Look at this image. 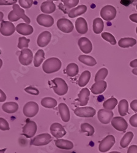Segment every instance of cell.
<instances>
[{
    "label": "cell",
    "instance_id": "obj_1",
    "mask_svg": "<svg viewBox=\"0 0 137 153\" xmlns=\"http://www.w3.org/2000/svg\"><path fill=\"white\" fill-rule=\"evenodd\" d=\"M7 19L10 22H17L21 19L26 23L30 24L31 23L30 19L24 13V10L17 4L12 6V10L8 14Z\"/></svg>",
    "mask_w": 137,
    "mask_h": 153
},
{
    "label": "cell",
    "instance_id": "obj_2",
    "mask_svg": "<svg viewBox=\"0 0 137 153\" xmlns=\"http://www.w3.org/2000/svg\"><path fill=\"white\" fill-rule=\"evenodd\" d=\"M61 60L56 57L48 58L42 65V69L46 74H52L58 72L61 68Z\"/></svg>",
    "mask_w": 137,
    "mask_h": 153
},
{
    "label": "cell",
    "instance_id": "obj_3",
    "mask_svg": "<svg viewBox=\"0 0 137 153\" xmlns=\"http://www.w3.org/2000/svg\"><path fill=\"white\" fill-rule=\"evenodd\" d=\"M53 90L58 96L65 95L69 90V87L64 80L61 78H55L51 81Z\"/></svg>",
    "mask_w": 137,
    "mask_h": 153
},
{
    "label": "cell",
    "instance_id": "obj_4",
    "mask_svg": "<svg viewBox=\"0 0 137 153\" xmlns=\"http://www.w3.org/2000/svg\"><path fill=\"white\" fill-rule=\"evenodd\" d=\"M39 110L38 104L36 102L30 101L24 105L23 113L24 115L28 118H33L37 115Z\"/></svg>",
    "mask_w": 137,
    "mask_h": 153
},
{
    "label": "cell",
    "instance_id": "obj_5",
    "mask_svg": "<svg viewBox=\"0 0 137 153\" xmlns=\"http://www.w3.org/2000/svg\"><path fill=\"white\" fill-rule=\"evenodd\" d=\"M52 140V136L49 134H41L35 137L31 141V145L36 146H45L50 143Z\"/></svg>",
    "mask_w": 137,
    "mask_h": 153
},
{
    "label": "cell",
    "instance_id": "obj_6",
    "mask_svg": "<svg viewBox=\"0 0 137 153\" xmlns=\"http://www.w3.org/2000/svg\"><path fill=\"white\" fill-rule=\"evenodd\" d=\"M116 143L115 137L112 135L105 137L99 143L98 150L101 152H106L110 150Z\"/></svg>",
    "mask_w": 137,
    "mask_h": 153
},
{
    "label": "cell",
    "instance_id": "obj_7",
    "mask_svg": "<svg viewBox=\"0 0 137 153\" xmlns=\"http://www.w3.org/2000/svg\"><path fill=\"white\" fill-rule=\"evenodd\" d=\"M117 14L116 8L111 5H106L104 6L101 10V16L105 21H111L113 20Z\"/></svg>",
    "mask_w": 137,
    "mask_h": 153
},
{
    "label": "cell",
    "instance_id": "obj_8",
    "mask_svg": "<svg viewBox=\"0 0 137 153\" xmlns=\"http://www.w3.org/2000/svg\"><path fill=\"white\" fill-rule=\"evenodd\" d=\"M33 59V53L32 51L28 48H24L21 50L19 56V61L23 66H28L31 65Z\"/></svg>",
    "mask_w": 137,
    "mask_h": 153
},
{
    "label": "cell",
    "instance_id": "obj_9",
    "mask_svg": "<svg viewBox=\"0 0 137 153\" xmlns=\"http://www.w3.org/2000/svg\"><path fill=\"white\" fill-rule=\"evenodd\" d=\"M74 113L81 118H92L96 114V110L91 107H83L77 108L74 110Z\"/></svg>",
    "mask_w": 137,
    "mask_h": 153
},
{
    "label": "cell",
    "instance_id": "obj_10",
    "mask_svg": "<svg viewBox=\"0 0 137 153\" xmlns=\"http://www.w3.org/2000/svg\"><path fill=\"white\" fill-rule=\"evenodd\" d=\"M58 28L64 33H70L73 31L74 27L72 22L67 19H60L57 21Z\"/></svg>",
    "mask_w": 137,
    "mask_h": 153
},
{
    "label": "cell",
    "instance_id": "obj_11",
    "mask_svg": "<svg viewBox=\"0 0 137 153\" xmlns=\"http://www.w3.org/2000/svg\"><path fill=\"white\" fill-rule=\"evenodd\" d=\"M114 113L112 110L107 109H100L97 113V118L98 121L104 124H107L113 118Z\"/></svg>",
    "mask_w": 137,
    "mask_h": 153
},
{
    "label": "cell",
    "instance_id": "obj_12",
    "mask_svg": "<svg viewBox=\"0 0 137 153\" xmlns=\"http://www.w3.org/2000/svg\"><path fill=\"white\" fill-rule=\"evenodd\" d=\"M111 126L114 128L119 131V132H124L126 131L128 127V124L125 119H124L121 117H116L112 119Z\"/></svg>",
    "mask_w": 137,
    "mask_h": 153
},
{
    "label": "cell",
    "instance_id": "obj_13",
    "mask_svg": "<svg viewBox=\"0 0 137 153\" xmlns=\"http://www.w3.org/2000/svg\"><path fill=\"white\" fill-rule=\"evenodd\" d=\"M37 129V126L34 121H28L23 127V135L28 138H31L34 136Z\"/></svg>",
    "mask_w": 137,
    "mask_h": 153
},
{
    "label": "cell",
    "instance_id": "obj_14",
    "mask_svg": "<svg viewBox=\"0 0 137 153\" xmlns=\"http://www.w3.org/2000/svg\"><path fill=\"white\" fill-rule=\"evenodd\" d=\"M16 30L14 25L10 22L2 20L1 22L0 33L4 36H10L13 34Z\"/></svg>",
    "mask_w": 137,
    "mask_h": 153
},
{
    "label": "cell",
    "instance_id": "obj_15",
    "mask_svg": "<svg viewBox=\"0 0 137 153\" xmlns=\"http://www.w3.org/2000/svg\"><path fill=\"white\" fill-rule=\"evenodd\" d=\"M50 131L52 135L58 139L63 137L66 134V131L64 127L58 123H53L50 127Z\"/></svg>",
    "mask_w": 137,
    "mask_h": 153
},
{
    "label": "cell",
    "instance_id": "obj_16",
    "mask_svg": "<svg viewBox=\"0 0 137 153\" xmlns=\"http://www.w3.org/2000/svg\"><path fill=\"white\" fill-rule=\"evenodd\" d=\"M78 45L82 52L85 54L90 53L93 50V44L88 38L82 37L78 40Z\"/></svg>",
    "mask_w": 137,
    "mask_h": 153
},
{
    "label": "cell",
    "instance_id": "obj_17",
    "mask_svg": "<svg viewBox=\"0 0 137 153\" xmlns=\"http://www.w3.org/2000/svg\"><path fill=\"white\" fill-rule=\"evenodd\" d=\"M37 22L42 27L46 28H49L53 26L54 24V19L49 15H46L44 14H39L37 17Z\"/></svg>",
    "mask_w": 137,
    "mask_h": 153
},
{
    "label": "cell",
    "instance_id": "obj_18",
    "mask_svg": "<svg viewBox=\"0 0 137 153\" xmlns=\"http://www.w3.org/2000/svg\"><path fill=\"white\" fill-rule=\"evenodd\" d=\"M52 39V34L50 32L45 31L41 33L37 39V44L40 47H45L50 43Z\"/></svg>",
    "mask_w": 137,
    "mask_h": 153
},
{
    "label": "cell",
    "instance_id": "obj_19",
    "mask_svg": "<svg viewBox=\"0 0 137 153\" xmlns=\"http://www.w3.org/2000/svg\"><path fill=\"white\" fill-rule=\"evenodd\" d=\"M107 88V83L104 80L98 81L94 83L91 88V91L93 94L98 95L103 93Z\"/></svg>",
    "mask_w": 137,
    "mask_h": 153
},
{
    "label": "cell",
    "instance_id": "obj_20",
    "mask_svg": "<svg viewBox=\"0 0 137 153\" xmlns=\"http://www.w3.org/2000/svg\"><path fill=\"white\" fill-rule=\"evenodd\" d=\"M90 91L88 90V88H84L80 91L78 94V99H77L78 105L80 106H85L88 104V102L90 99Z\"/></svg>",
    "mask_w": 137,
    "mask_h": 153
},
{
    "label": "cell",
    "instance_id": "obj_21",
    "mask_svg": "<svg viewBox=\"0 0 137 153\" xmlns=\"http://www.w3.org/2000/svg\"><path fill=\"white\" fill-rule=\"evenodd\" d=\"M58 111L62 121L67 123L70 121V114L68 106L64 103H60L58 105Z\"/></svg>",
    "mask_w": 137,
    "mask_h": 153
},
{
    "label": "cell",
    "instance_id": "obj_22",
    "mask_svg": "<svg viewBox=\"0 0 137 153\" xmlns=\"http://www.w3.org/2000/svg\"><path fill=\"white\" fill-rule=\"evenodd\" d=\"M16 31L20 34L23 36H28L33 33L34 29L30 24L21 23L17 25Z\"/></svg>",
    "mask_w": 137,
    "mask_h": 153
},
{
    "label": "cell",
    "instance_id": "obj_23",
    "mask_svg": "<svg viewBox=\"0 0 137 153\" xmlns=\"http://www.w3.org/2000/svg\"><path fill=\"white\" fill-rule=\"evenodd\" d=\"M75 26L77 32L80 34H84L88 31V23L83 17H79L77 19Z\"/></svg>",
    "mask_w": 137,
    "mask_h": 153
},
{
    "label": "cell",
    "instance_id": "obj_24",
    "mask_svg": "<svg viewBox=\"0 0 137 153\" xmlns=\"http://www.w3.org/2000/svg\"><path fill=\"white\" fill-rule=\"evenodd\" d=\"M87 10V7L85 5H80L77 7L71 9L68 13V16L70 18H75L84 14Z\"/></svg>",
    "mask_w": 137,
    "mask_h": 153
},
{
    "label": "cell",
    "instance_id": "obj_25",
    "mask_svg": "<svg viewBox=\"0 0 137 153\" xmlns=\"http://www.w3.org/2000/svg\"><path fill=\"white\" fill-rule=\"evenodd\" d=\"M56 10V5L53 1H47L42 3L41 10L44 14H52Z\"/></svg>",
    "mask_w": 137,
    "mask_h": 153
},
{
    "label": "cell",
    "instance_id": "obj_26",
    "mask_svg": "<svg viewBox=\"0 0 137 153\" xmlns=\"http://www.w3.org/2000/svg\"><path fill=\"white\" fill-rule=\"evenodd\" d=\"M55 145L59 149L70 150L73 148V143L69 140L64 139H58L55 141Z\"/></svg>",
    "mask_w": 137,
    "mask_h": 153
},
{
    "label": "cell",
    "instance_id": "obj_27",
    "mask_svg": "<svg viewBox=\"0 0 137 153\" xmlns=\"http://www.w3.org/2000/svg\"><path fill=\"white\" fill-rule=\"evenodd\" d=\"M3 110L9 114H13L19 110V105L15 102H8L2 105Z\"/></svg>",
    "mask_w": 137,
    "mask_h": 153
},
{
    "label": "cell",
    "instance_id": "obj_28",
    "mask_svg": "<svg viewBox=\"0 0 137 153\" xmlns=\"http://www.w3.org/2000/svg\"><path fill=\"white\" fill-rule=\"evenodd\" d=\"M136 40L132 37H124L120 39L118 45L121 48H129L133 47L136 44Z\"/></svg>",
    "mask_w": 137,
    "mask_h": 153
},
{
    "label": "cell",
    "instance_id": "obj_29",
    "mask_svg": "<svg viewBox=\"0 0 137 153\" xmlns=\"http://www.w3.org/2000/svg\"><path fill=\"white\" fill-rule=\"evenodd\" d=\"M93 31L95 34L101 33L104 28V23L101 18H96L93 23Z\"/></svg>",
    "mask_w": 137,
    "mask_h": 153
},
{
    "label": "cell",
    "instance_id": "obj_30",
    "mask_svg": "<svg viewBox=\"0 0 137 153\" xmlns=\"http://www.w3.org/2000/svg\"><path fill=\"white\" fill-rule=\"evenodd\" d=\"M118 112L121 117H125L129 113V103L126 99L120 100L118 104Z\"/></svg>",
    "mask_w": 137,
    "mask_h": 153
},
{
    "label": "cell",
    "instance_id": "obj_31",
    "mask_svg": "<svg viewBox=\"0 0 137 153\" xmlns=\"http://www.w3.org/2000/svg\"><path fill=\"white\" fill-rule=\"evenodd\" d=\"M91 79V72L89 71H85L83 72L80 76L78 84L80 87H84L88 84Z\"/></svg>",
    "mask_w": 137,
    "mask_h": 153
},
{
    "label": "cell",
    "instance_id": "obj_32",
    "mask_svg": "<svg viewBox=\"0 0 137 153\" xmlns=\"http://www.w3.org/2000/svg\"><path fill=\"white\" fill-rule=\"evenodd\" d=\"M41 105L42 107L47 108H55L58 103L57 101L53 97H46L41 100Z\"/></svg>",
    "mask_w": 137,
    "mask_h": 153
},
{
    "label": "cell",
    "instance_id": "obj_33",
    "mask_svg": "<svg viewBox=\"0 0 137 153\" xmlns=\"http://www.w3.org/2000/svg\"><path fill=\"white\" fill-rule=\"evenodd\" d=\"M78 60L84 64L85 65L88 66H94L96 65L97 61L93 56H88V55H81L78 57Z\"/></svg>",
    "mask_w": 137,
    "mask_h": 153
},
{
    "label": "cell",
    "instance_id": "obj_34",
    "mask_svg": "<svg viewBox=\"0 0 137 153\" xmlns=\"http://www.w3.org/2000/svg\"><path fill=\"white\" fill-rule=\"evenodd\" d=\"M45 59V52L43 50H39L37 51L34 58V66L36 68H38L42 63Z\"/></svg>",
    "mask_w": 137,
    "mask_h": 153
},
{
    "label": "cell",
    "instance_id": "obj_35",
    "mask_svg": "<svg viewBox=\"0 0 137 153\" xmlns=\"http://www.w3.org/2000/svg\"><path fill=\"white\" fill-rule=\"evenodd\" d=\"M133 137L134 134L132 132H127V133H126L121 140L120 146L122 148H127L132 142Z\"/></svg>",
    "mask_w": 137,
    "mask_h": 153
},
{
    "label": "cell",
    "instance_id": "obj_36",
    "mask_svg": "<svg viewBox=\"0 0 137 153\" xmlns=\"http://www.w3.org/2000/svg\"><path fill=\"white\" fill-rule=\"evenodd\" d=\"M66 74L68 76L73 77L76 76L79 72V68L78 65L76 63H70L66 67Z\"/></svg>",
    "mask_w": 137,
    "mask_h": 153
},
{
    "label": "cell",
    "instance_id": "obj_37",
    "mask_svg": "<svg viewBox=\"0 0 137 153\" xmlns=\"http://www.w3.org/2000/svg\"><path fill=\"white\" fill-rule=\"evenodd\" d=\"M117 105L118 100L115 97H111L104 102L103 104V107L104 109H107L108 110H113V109H115Z\"/></svg>",
    "mask_w": 137,
    "mask_h": 153
},
{
    "label": "cell",
    "instance_id": "obj_38",
    "mask_svg": "<svg viewBox=\"0 0 137 153\" xmlns=\"http://www.w3.org/2000/svg\"><path fill=\"white\" fill-rule=\"evenodd\" d=\"M81 130L83 133H86L87 136H92L95 132L94 127L89 123H84L81 124Z\"/></svg>",
    "mask_w": 137,
    "mask_h": 153
},
{
    "label": "cell",
    "instance_id": "obj_39",
    "mask_svg": "<svg viewBox=\"0 0 137 153\" xmlns=\"http://www.w3.org/2000/svg\"><path fill=\"white\" fill-rule=\"evenodd\" d=\"M108 74V71L107 69L103 68L99 69L95 75L94 81L96 82L101 80H104L107 77Z\"/></svg>",
    "mask_w": 137,
    "mask_h": 153
},
{
    "label": "cell",
    "instance_id": "obj_40",
    "mask_svg": "<svg viewBox=\"0 0 137 153\" xmlns=\"http://www.w3.org/2000/svg\"><path fill=\"white\" fill-rule=\"evenodd\" d=\"M101 36L105 41L110 42L112 45H115L116 44V41L115 37H114V36L113 34H111V33H107V32H104V33H102Z\"/></svg>",
    "mask_w": 137,
    "mask_h": 153
},
{
    "label": "cell",
    "instance_id": "obj_41",
    "mask_svg": "<svg viewBox=\"0 0 137 153\" xmlns=\"http://www.w3.org/2000/svg\"><path fill=\"white\" fill-rule=\"evenodd\" d=\"M30 42V39H27L25 37H20L19 38V42L17 47L19 49H24L27 48L29 46V43Z\"/></svg>",
    "mask_w": 137,
    "mask_h": 153
},
{
    "label": "cell",
    "instance_id": "obj_42",
    "mask_svg": "<svg viewBox=\"0 0 137 153\" xmlns=\"http://www.w3.org/2000/svg\"><path fill=\"white\" fill-rule=\"evenodd\" d=\"M64 5L69 8H73L77 6L79 3V0H63Z\"/></svg>",
    "mask_w": 137,
    "mask_h": 153
},
{
    "label": "cell",
    "instance_id": "obj_43",
    "mask_svg": "<svg viewBox=\"0 0 137 153\" xmlns=\"http://www.w3.org/2000/svg\"><path fill=\"white\" fill-rule=\"evenodd\" d=\"M20 6L24 9H29L31 7L33 4V0H19Z\"/></svg>",
    "mask_w": 137,
    "mask_h": 153
},
{
    "label": "cell",
    "instance_id": "obj_44",
    "mask_svg": "<svg viewBox=\"0 0 137 153\" xmlns=\"http://www.w3.org/2000/svg\"><path fill=\"white\" fill-rule=\"evenodd\" d=\"M0 129L1 131H9L10 127L8 122L4 118H0Z\"/></svg>",
    "mask_w": 137,
    "mask_h": 153
},
{
    "label": "cell",
    "instance_id": "obj_45",
    "mask_svg": "<svg viewBox=\"0 0 137 153\" xmlns=\"http://www.w3.org/2000/svg\"><path fill=\"white\" fill-rule=\"evenodd\" d=\"M24 91H25L27 93L34 95V96H37L39 94V91L37 90L36 88L33 87V86H28L26 88H24Z\"/></svg>",
    "mask_w": 137,
    "mask_h": 153
},
{
    "label": "cell",
    "instance_id": "obj_46",
    "mask_svg": "<svg viewBox=\"0 0 137 153\" xmlns=\"http://www.w3.org/2000/svg\"><path fill=\"white\" fill-rule=\"evenodd\" d=\"M17 2V0H0V6L14 5Z\"/></svg>",
    "mask_w": 137,
    "mask_h": 153
},
{
    "label": "cell",
    "instance_id": "obj_47",
    "mask_svg": "<svg viewBox=\"0 0 137 153\" xmlns=\"http://www.w3.org/2000/svg\"><path fill=\"white\" fill-rule=\"evenodd\" d=\"M129 123L132 127H137V113L133 114L129 119Z\"/></svg>",
    "mask_w": 137,
    "mask_h": 153
},
{
    "label": "cell",
    "instance_id": "obj_48",
    "mask_svg": "<svg viewBox=\"0 0 137 153\" xmlns=\"http://www.w3.org/2000/svg\"><path fill=\"white\" fill-rule=\"evenodd\" d=\"M130 107L133 111L137 113V99H135L131 102Z\"/></svg>",
    "mask_w": 137,
    "mask_h": 153
},
{
    "label": "cell",
    "instance_id": "obj_49",
    "mask_svg": "<svg viewBox=\"0 0 137 153\" xmlns=\"http://www.w3.org/2000/svg\"><path fill=\"white\" fill-rule=\"evenodd\" d=\"M127 153H137V145H131L128 148Z\"/></svg>",
    "mask_w": 137,
    "mask_h": 153
},
{
    "label": "cell",
    "instance_id": "obj_50",
    "mask_svg": "<svg viewBox=\"0 0 137 153\" xmlns=\"http://www.w3.org/2000/svg\"><path fill=\"white\" fill-rule=\"evenodd\" d=\"M6 95L2 90H0V102H3L6 100Z\"/></svg>",
    "mask_w": 137,
    "mask_h": 153
},
{
    "label": "cell",
    "instance_id": "obj_51",
    "mask_svg": "<svg viewBox=\"0 0 137 153\" xmlns=\"http://www.w3.org/2000/svg\"><path fill=\"white\" fill-rule=\"evenodd\" d=\"M129 19H130V20L132 22L137 23V14H131V15L129 16Z\"/></svg>",
    "mask_w": 137,
    "mask_h": 153
},
{
    "label": "cell",
    "instance_id": "obj_52",
    "mask_svg": "<svg viewBox=\"0 0 137 153\" xmlns=\"http://www.w3.org/2000/svg\"><path fill=\"white\" fill-rule=\"evenodd\" d=\"M130 66L133 68H137V59H133L130 62Z\"/></svg>",
    "mask_w": 137,
    "mask_h": 153
},
{
    "label": "cell",
    "instance_id": "obj_53",
    "mask_svg": "<svg viewBox=\"0 0 137 153\" xmlns=\"http://www.w3.org/2000/svg\"><path fill=\"white\" fill-rule=\"evenodd\" d=\"M132 72V73H133L134 75H135L137 76V68L133 69Z\"/></svg>",
    "mask_w": 137,
    "mask_h": 153
},
{
    "label": "cell",
    "instance_id": "obj_54",
    "mask_svg": "<svg viewBox=\"0 0 137 153\" xmlns=\"http://www.w3.org/2000/svg\"><path fill=\"white\" fill-rule=\"evenodd\" d=\"M6 150V148H4V149H1V151H0V153H4L5 151Z\"/></svg>",
    "mask_w": 137,
    "mask_h": 153
},
{
    "label": "cell",
    "instance_id": "obj_55",
    "mask_svg": "<svg viewBox=\"0 0 137 153\" xmlns=\"http://www.w3.org/2000/svg\"><path fill=\"white\" fill-rule=\"evenodd\" d=\"M129 1H130V3H134L137 1V0H129Z\"/></svg>",
    "mask_w": 137,
    "mask_h": 153
},
{
    "label": "cell",
    "instance_id": "obj_56",
    "mask_svg": "<svg viewBox=\"0 0 137 153\" xmlns=\"http://www.w3.org/2000/svg\"><path fill=\"white\" fill-rule=\"evenodd\" d=\"M109 153H121L120 152H118V151H112V152H110Z\"/></svg>",
    "mask_w": 137,
    "mask_h": 153
},
{
    "label": "cell",
    "instance_id": "obj_57",
    "mask_svg": "<svg viewBox=\"0 0 137 153\" xmlns=\"http://www.w3.org/2000/svg\"><path fill=\"white\" fill-rule=\"evenodd\" d=\"M1 20H2V19L3 17V13L2 12H1Z\"/></svg>",
    "mask_w": 137,
    "mask_h": 153
},
{
    "label": "cell",
    "instance_id": "obj_58",
    "mask_svg": "<svg viewBox=\"0 0 137 153\" xmlns=\"http://www.w3.org/2000/svg\"><path fill=\"white\" fill-rule=\"evenodd\" d=\"M136 34H137V27L136 28Z\"/></svg>",
    "mask_w": 137,
    "mask_h": 153
},
{
    "label": "cell",
    "instance_id": "obj_59",
    "mask_svg": "<svg viewBox=\"0 0 137 153\" xmlns=\"http://www.w3.org/2000/svg\"><path fill=\"white\" fill-rule=\"evenodd\" d=\"M136 10H137V4H136Z\"/></svg>",
    "mask_w": 137,
    "mask_h": 153
},
{
    "label": "cell",
    "instance_id": "obj_60",
    "mask_svg": "<svg viewBox=\"0 0 137 153\" xmlns=\"http://www.w3.org/2000/svg\"><path fill=\"white\" fill-rule=\"evenodd\" d=\"M53 1H59V0H53Z\"/></svg>",
    "mask_w": 137,
    "mask_h": 153
}]
</instances>
